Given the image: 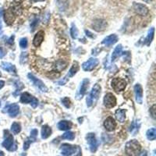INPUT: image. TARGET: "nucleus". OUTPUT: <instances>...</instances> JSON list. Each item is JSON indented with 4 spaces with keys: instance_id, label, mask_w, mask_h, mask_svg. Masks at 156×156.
Masks as SVG:
<instances>
[{
    "instance_id": "f257e3e1",
    "label": "nucleus",
    "mask_w": 156,
    "mask_h": 156,
    "mask_svg": "<svg viewBox=\"0 0 156 156\" xmlns=\"http://www.w3.org/2000/svg\"><path fill=\"white\" fill-rule=\"evenodd\" d=\"M141 150V145L137 140H131L126 143L125 152L128 156H137Z\"/></svg>"
},
{
    "instance_id": "f03ea898",
    "label": "nucleus",
    "mask_w": 156,
    "mask_h": 156,
    "mask_svg": "<svg viewBox=\"0 0 156 156\" xmlns=\"http://www.w3.org/2000/svg\"><path fill=\"white\" fill-rule=\"evenodd\" d=\"M2 145V147L6 148V150L10 151V152H14L17 148L16 144L14 141L13 137L9 132V130H4V140H3Z\"/></svg>"
},
{
    "instance_id": "7ed1b4c3",
    "label": "nucleus",
    "mask_w": 156,
    "mask_h": 156,
    "mask_svg": "<svg viewBox=\"0 0 156 156\" xmlns=\"http://www.w3.org/2000/svg\"><path fill=\"white\" fill-rule=\"evenodd\" d=\"M61 152L64 156H72L73 155L77 154L78 156H81V150L78 146L71 145L69 144H62L61 145Z\"/></svg>"
},
{
    "instance_id": "20e7f679",
    "label": "nucleus",
    "mask_w": 156,
    "mask_h": 156,
    "mask_svg": "<svg viewBox=\"0 0 156 156\" xmlns=\"http://www.w3.org/2000/svg\"><path fill=\"white\" fill-rule=\"evenodd\" d=\"M101 86L98 84H94V87L92 88L89 96L87 98V105L88 107H91L94 102L98 99L101 94Z\"/></svg>"
},
{
    "instance_id": "39448f33",
    "label": "nucleus",
    "mask_w": 156,
    "mask_h": 156,
    "mask_svg": "<svg viewBox=\"0 0 156 156\" xmlns=\"http://www.w3.org/2000/svg\"><path fill=\"white\" fill-rule=\"evenodd\" d=\"M20 102L24 104H30L33 108H36L38 105V100L36 98H34L31 94H30L27 92H24L20 96Z\"/></svg>"
},
{
    "instance_id": "423d86ee",
    "label": "nucleus",
    "mask_w": 156,
    "mask_h": 156,
    "mask_svg": "<svg viewBox=\"0 0 156 156\" xmlns=\"http://www.w3.org/2000/svg\"><path fill=\"white\" fill-rule=\"evenodd\" d=\"M86 139L87 142L89 144V148H90L91 152L94 153L97 151L98 145H99V142H98V140L96 139L95 134L94 133H89V134H87Z\"/></svg>"
},
{
    "instance_id": "0eeeda50",
    "label": "nucleus",
    "mask_w": 156,
    "mask_h": 156,
    "mask_svg": "<svg viewBox=\"0 0 156 156\" xmlns=\"http://www.w3.org/2000/svg\"><path fill=\"white\" fill-rule=\"evenodd\" d=\"M27 77L28 79L31 81L34 86L38 88L39 90L42 92H47L48 91V88L45 86V84L42 82L40 79L37 78L36 77H34L32 74H27Z\"/></svg>"
},
{
    "instance_id": "6e6552de",
    "label": "nucleus",
    "mask_w": 156,
    "mask_h": 156,
    "mask_svg": "<svg viewBox=\"0 0 156 156\" xmlns=\"http://www.w3.org/2000/svg\"><path fill=\"white\" fill-rule=\"evenodd\" d=\"M126 86V82L125 80L121 78L116 77L112 80V88L114 89L116 92L122 91L125 89Z\"/></svg>"
},
{
    "instance_id": "1a4fd4ad",
    "label": "nucleus",
    "mask_w": 156,
    "mask_h": 156,
    "mask_svg": "<svg viewBox=\"0 0 156 156\" xmlns=\"http://www.w3.org/2000/svg\"><path fill=\"white\" fill-rule=\"evenodd\" d=\"M78 70H79V65H78V62H74V64H73L72 67L70 68L68 74H67L64 78H62V80H59V81L58 82V84H59V85H64V84L68 81L69 78L72 77H74V75L77 74Z\"/></svg>"
},
{
    "instance_id": "9d476101",
    "label": "nucleus",
    "mask_w": 156,
    "mask_h": 156,
    "mask_svg": "<svg viewBox=\"0 0 156 156\" xmlns=\"http://www.w3.org/2000/svg\"><path fill=\"white\" fill-rule=\"evenodd\" d=\"M133 7L136 13L140 15L141 16H147L149 13V10L145 5L141 4V3H138V2H134Z\"/></svg>"
},
{
    "instance_id": "9b49d317",
    "label": "nucleus",
    "mask_w": 156,
    "mask_h": 156,
    "mask_svg": "<svg viewBox=\"0 0 156 156\" xmlns=\"http://www.w3.org/2000/svg\"><path fill=\"white\" fill-rule=\"evenodd\" d=\"M107 26H108L107 22L105 20H102V19H96L92 23V27L94 30H96L98 32L103 31V30H105Z\"/></svg>"
},
{
    "instance_id": "f8f14e48",
    "label": "nucleus",
    "mask_w": 156,
    "mask_h": 156,
    "mask_svg": "<svg viewBox=\"0 0 156 156\" xmlns=\"http://www.w3.org/2000/svg\"><path fill=\"white\" fill-rule=\"evenodd\" d=\"M98 62H99V61L98 59L90 58L88 61L84 62L82 64L83 70L84 71H91L98 66Z\"/></svg>"
},
{
    "instance_id": "ddd939ff",
    "label": "nucleus",
    "mask_w": 156,
    "mask_h": 156,
    "mask_svg": "<svg viewBox=\"0 0 156 156\" xmlns=\"http://www.w3.org/2000/svg\"><path fill=\"white\" fill-rule=\"evenodd\" d=\"M116 105V98L112 93L106 94L104 97V105L106 108H112Z\"/></svg>"
},
{
    "instance_id": "4468645a",
    "label": "nucleus",
    "mask_w": 156,
    "mask_h": 156,
    "mask_svg": "<svg viewBox=\"0 0 156 156\" xmlns=\"http://www.w3.org/2000/svg\"><path fill=\"white\" fill-rule=\"evenodd\" d=\"M4 20L6 24L7 25H12L13 24L14 20L16 19V16L15 14L13 13V12L12 11V10L10 8H9L8 10H6L4 12Z\"/></svg>"
},
{
    "instance_id": "2eb2a0df",
    "label": "nucleus",
    "mask_w": 156,
    "mask_h": 156,
    "mask_svg": "<svg viewBox=\"0 0 156 156\" xmlns=\"http://www.w3.org/2000/svg\"><path fill=\"white\" fill-rule=\"evenodd\" d=\"M104 126L107 131H109V132L113 131L116 127V123L114 119L111 116H108V118H106L104 121Z\"/></svg>"
},
{
    "instance_id": "dca6fc26",
    "label": "nucleus",
    "mask_w": 156,
    "mask_h": 156,
    "mask_svg": "<svg viewBox=\"0 0 156 156\" xmlns=\"http://www.w3.org/2000/svg\"><path fill=\"white\" fill-rule=\"evenodd\" d=\"M134 93H135V98L138 104H142L143 99V89L140 84H137L134 86Z\"/></svg>"
},
{
    "instance_id": "f3484780",
    "label": "nucleus",
    "mask_w": 156,
    "mask_h": 156,
    "mask_svg": "<svg viewBox=\"0 0 156 156\" xmlns=\"http://www.w3.org/2000/svg\"><path fill=\"white\" fill-rule=\"evenodd\" d=\"M89 80L88 79H84L81 83V85H80V90H79V92H78L77 94V97H78V99H80V98H82L84 97V95L86 94L87 90H88V85H89Z\"/></svg>"
},
{
    "instance_id": "a211bd4d",
    "label": "nucleus",
    "mask_w": 156,
    "mask_h": 156,
    "mask_svg": "<svg viewBox=\"0 0 156 156\" xmlns=\"http://www.w3.org/2000/svg\"><path fill=\"white\" fill-rule=\"evenodd\" d=\"M5 108H7V112H8L10 117H16L20 112V106L16 103L8 105Z\"/></svg>"
},
{
    "instance_id": "6ab92c4d",
    "label": "nucleus",
    "mask_w": 156,
    "mask_h": 156,
    "mask_svg": "<svg viewBox=\"0 0 156 156\" xmlns=\"http://www.w3.org/2000/svg\"><path fill=\"white\" fill-rule=\"evenodd\" d=\"M45 33L43 30H39L34 36V39H33V45L35 47H39L42 45V42L44 41Z\"/></svg>"
},
{
    "instance_id": "aec40b11",
    "label": "nucleus",
    "mask_w": 156,
    "mask_h": 156,
    "mask_svg": "<svg viewBox=\"0 0 156 156\" xmlns=\"http://www.w3.org/2000/svg\"><path fill=\"white\" fill-rule=\"evenodd\" d=\"M118 41V37L116 34H111L109 36H107L105 38L103 39L102 41V44L105 45L106 46H111L112 45H114Z\"/></svg>"
},
{
    "instance_id": "412c9836",
    "label": "nucleus",
    "mask_w": 156,
    "mask_h": 156,
    "mask_svg": "<svg viewBox=\"0 0 156 156\" xmlns=\"http://www.w3.org/2000/svg\"><path fill=\"white\" fill-rule=\"evenodd\" d=\"M1 67H2V70H6L7 72L11 73V74H16V66L14 65L11 64L10 62H2L1 63Z\"/></svg>"
},
{
    "instance_id": "4be33fe9",
    "label": "nucleus",
    "mask_w": 156,
    "mask_h": 156,
    "mask_svg": "<svg viewBox=\"0 0 156 156\" xmlns=\"http://www.w3.org/2000/svg\"><path fill=\"white\" fill-rule=\"evenodd\" d=\"M73 124L70 121H67V120H62L58 123V128L60 130H69L71 129Z\"/></svg>"
},
{
    "instance_id": "5701e85b",
    "label": "nucleus",
    "mask_w": 156,
    "mask_h": 156,
    "mask_svg": "<svg viewBox=\"0 0 156 156\" xmlns=\"http://www.w3.org/2000/svg\"><path fill=\"white\" fill-rule=\"evenodd\" d=\"M123 53V47L121 45H119L116 47V48L114 49L113 52H112V62H114L116 61V59H118Z\"/></svg>"
},
{
    "instance_id": "b1692460",
    "label": "nucleus",
    "mask_w": 156,
    "mask_h": 156,
    "mask_svg": "<svg viewBox=\"0 0 156 156\" xmlns=\"http://www.w3.org/2000/svg\"><path fill=\"white\" fill-rule=\"evenodd\" d=\"M52 134V129L48 125L42 126V139H47L51 136Z\"/></svg>"
},
{
    "instance_id": "393cba45",
    "label": "nucleus",
    "mask_w": 156,
    "mask_h": 156,
    "mask_svg": "<svg viewBox=\"0 0 156 156\" xmlns=\"http://www.w3.org/2000/svg\"><path fill=\"white\" fill-rule=\"evenodd\" d=\"M116 118L119 122L123 123L126 120V110L124 109H117L116 111Z\"/></svg>"
},
{
    "instance_id": "a878e982",
    "label": "nucleus",
    "mask_w": 156,
    "mask_h": 156,
    "mask_svg": "<svg viewBox=\"0 0 156 156\" xmlns=\"http://www.w3.org/2000/svg\"><path fill=\"white\" fill-rule=\"evenodd\" d=\"M56 5L60 11H65L68 8L69 1L68 0H56Z\"/></svg>"
},
{
    "instance_id": "bb28decb",
    "label": "nucleus",
    "mask_w": 156,
    "mask_h": 156,
    "mask_svg": "<svg viewBox=\"0 0 156 156\" xmlns=\"http://www.w3.org/2000/svg\"><path fill=\"white\" fill-rule=\"evenodd\" d=\"M140 123L138 122L137 120H134V121H133V123H131L130 127V133L132 134V135H135V134L138 132V130H139V129H140Z\"/></svg>"
},
{
    "instance_id": "cd10ccee",
    "label": "nucleus",
    "mask_w": 156,
    "mask_h": 156,
    "mask_svg": "<svg viewBox=\"0 0 156 156\" xmlns=\"http://www.w3.org/2000/svg\"><path fill=\"white\" fill-rule=\"evenodd\" d=\"M154 34H155V28L152 27L150 30H148V35H147L146 38H145V42H144L145 45H147L148 46L150 45L152 40H153V38H154Z\"/></svg>"
},
{
    "instance_id": "c85d7f7f",
    "label": "nucleus",
    "mask_w": 156,
    "mask_h": 156,
    "mask_svg": "<svg viewBox=\"0 0 156 156\" xmlns=\"http://www.w3.org/2000/svg\"><path fill=\"white\" fill-rule=\"evenodd\" d=\"M67 62L64 61V60L62 59H60L59 61H57L56 63V70H58V71H62V70H65L66 68V66H67Z\"/></svg>"
},
{
    "instance_id": "c756f323",
    "label": "nucleus",
    "mask_w": 156,
    "mask_h": 156,
    "mask_svg": "<svg viewBox=\"0 0 156 156\" xmlns=\"http://www.w3.org/2000/svg\"><path fill=\"white\" fill-rule=\"evenodd\" d=\"M10 9L12 10V11L13 12V13L15 14V16H20L21 15L22 13V11H23V8L22 6H20L19 3H17V5H15L13 6H11Z\"/></svg>"
},
{
    "instance_id": "7c9ffc66",
    "label": "nucleus",
    "mask_w": 156,
    "mask_h": 156,
    "mask_svg": "<svg viewBox=\"0 0 156 156\" xmlns=\"http://www.w3.org/2000/svg\"><path fill=\"white\" fill-rule=\"evenodd\" d=\"M146 136L149 140H154L156 138V129L151 128L147 131Z\"/></svg>"
},
{
    "instance_id": "2f4dec72",
    "label": "nucleus",
    "mask_w": 156,
    "mask_h": 156,
    "mask_svg": "<svg viewBox=\"0 0 156 156\" xmlns=\"http://www.w3.org/2000/svg\"><path fill=\"white\" fill-rule=\"evenodd\" d=\"M11 130L13 134H18L21 130V126L19 123L14 122L11 125Z\"/></svg>"
},
{
    "instance_id": "473e14b6",
    "label": "nucleus",
    "mask_w": 156,
    "mask_h": 156,
    "mask_svg": "<svg viewBox=\"0 0 156 156\" xmlns=\"http://www.w3.org/2000/svg\"><path fill=\"white\" fill-rule=\"evenodd\" d=\"M70 35L72 37V38L76 39L78 37V30L77 28L76 25L74 24H71V27H70Z\"/></svg>"
},
{
    "instance_id": "72a5a7b5",
    "label": "nucleus",
    "mask_w": 156,
    "mask_h": 156,
    "mask_svg": "<svg viewBox=\"0 0 156 156\" xmlns=\"http://www.w3.org/2000/svg\"><path fill=\"white\" fill-rule=\"evenodd\" d=\"M62 139H66V140H73L75 138V134L74 132H71V131H68V132H66L62 136Z\"/></svg>"
},
{
    "instance_id": "f704fd0d",
    "label": "nucleus",
    "mask_w": 156,
    "mask_h": 156,
    "mask_svg": "<svg viewBox=\"0 0 156 156\" xmlns=\"http://www.w3.org/2000/svg\"><path fill=\"white\" fill-rule=\"evenodd\" d=\"M15 86L16 87V91L13 93V95L16 96L19 92L22 90L23 88H24V84L20 82V81H19V80H16V82H15Z\"/></svg>"
},
{
    "instance_id": "c9c22d12",
    "label": "nucleus",
    "mask_w": 156,
    "mask_h": 156,
    "mask_svg": "<svg viewBox=\"0 0 156 156\" xmlns=\"http://www.w3.org/2000/svg\"><path fill=\"white\" fill-rule=\"evenodd\" d=\"M36 140H34V139H33L32 137H28L27 138L26 140L24 141V150H27L28 148H29V147H30V144L32 142H34V141H35Z\"/></svg>"
},
{
    "instance_id": "e433bc0d",
    "label": "nucleus",
    "mask_w": 156,
    "mask_h": 156,
    "mask_svg": "<svg viewBox=\"0 0 156 156\" xmlns=\"http://www.w3.org/2000/svg\"><path fill=\"white\" fill-rule=\"evenodd\" d=\"M28 59V56L27 52H22V54L20 56V62L24 64V63H26L27 62Z\"/></svg>"
},
{
    "instance_id": "4c0bfd02",
    "label": "nucleus",
    "mask_w": 156,
    "mask_h": 156,
    "mask_svg": "<svg viewBox=\"0 0 156 156\" xmlns=\"http://www.w3.org/2000/svg\"><path fill=\"white\" fill-rule=\"evenodd\" d=\"M20 46L22 48H26L27 47V38H23L20 40Z\"/></svg>"
},
{
    "instance_id": "58836bf2",
    "label": "nucleus",
    "mask_w": 156,
    "mask_h": 156,
    "mask_svg": "<svg viewBox=\"0 0 156 156\" xmlns=\"http://www.w3.org/2000/svg\"><path fill=\"white\" fill-rule=\"evenodd\" d=\"M62 104L66 106V108H70V106H71V102H70V98H64L62 99Z\"/></svg>"
},
{
    "instance_id": "ea45409f",
    "label": "nucleus",
    "mask_w": 156,
    "mask_h": 156,
    "mask_svg": "<svg viewBox=\"0 0 156 156\" xmlns=\"http://www.w3.org/2000/svg\"><path fill=\"white\" fill-rule=\"evenodd\" d=\"M38 24V19L35 18L34 20H33L32 22H31V24H30V27L32 28V29H31V31H34V30L36 29V27Z\"/></svg>"
},
{
    "instance_id": "a19ab883",
    "label": "nucleus",
    "mask_w": 156,
    "mask_h": 156,
    "mask_svg": "<svg viewBox=\"0 0 156 156\" xmlns=\"http://www.w3.org/2000/svg\"><path fill=\"white\" fill-rule=\"evenodd\" d=\"M155 108H156L155 105H152V108H150V111H149V112H150L151 116H152V117L153 119H155V116H156V113H155L156 109H155Z\"/></svg>"
},
{
    "instance_id": "79ce46f5",
    "label": "nucleus",
    "mask_w": 156,
    "mask_h": 156,
    "mask_svg": "<svg viewBox=\"0 0 156 156\" xmlns=\"http://www.w3.org/2000/svg\"><path fill=\"white\" fill-rule=\"evenodd\" d=\"M38 130H36V129H33V130L30 131V137H32L33 139L36 140V137L38 136Z\"/></svg>"
},
{
    "instance_id": "37998d69",
    "label": "nucleus",
    "mask_w": 156,
    "mask_h": 156,
    "mask_svg": "<svg viewBox=\"0 0 156 156\" xmlns=\"http://www.w3.org/2000/svg\"><path fill=\"white\" fill-rule=\"evenodd\" d=\"M85 33H86L87 36L90 37V38H94V35H93V34H92V33H91L90 31H89V30H85Z\"/></svg>"
},
{
    "instance_id": "c03bdc74",
    "label": "nucleus",
    "mask_w": 156,
    "mask_h": 156,
    "mask_svg": "<svg viewBox=\"0 0 156 156\" xmlns=\"http://www.w3.org/2000/svg\"><path fill=\"white\" fill-rule=\"evenodd\" d=\"M139 156H148V152L147 151H143L142 152L139 153Z\"/></svg>"
},
{
    "instance_id": "a18cd8bd",
    "label": "nucleus",
    "mask_w": 156,
    "mask_h": 156,
    "mask_svg": "<svg viewBox=\"0 0 156 156\" xmlns=\"http://www.w3.org/2000/svg\"><path fill=\"white\" fill-rule=\"evenodd\" d=\"M13 39H14V35H13V36L11 37V38H10V40H9L8 43H10V45H13Z\"/></svg>"
},
{
    "instance_id": "49530a36",
    "label": "nucleus",
    "mask_w": 156,
    "mask_h": 156,
    "mask_svg": "<svg viewBox=\"0 0 156 156\" xmlns=\"http://www.w3.org/2000/svg\"><path fill=\"white\" fill-rule=\"evenodd\" d=\"M4 55H5L4 52H3V51H2V48H0V58H2V57H3V56H4Z\"/></svg>"
},
{
    "instance_id": "de8ad7c7",
    "label": "nucleus",
    "mask_w": 156,
    "mask_h": 156,
    "mask_svg": "<svg viewBox=\"0 0 156 156\" xmlns=\"http://www.w3.org/2000/svg\"><path fill=\"white\" fill-rule=\"evenodd\" d=\"M5 85V82L3 80H0V89H2Z\"/></svg>"
},
{
    "instance_id": "09e8293b",
    "label": "nucleus",
    "mask_w": 156,
    "mask_h": 156,
    "mask_svg": "<svg viewBox=\"0 0 156 156\" xmlns=\"http://www.w3.org/2000/svg\"><path fill=\"white\" fill-rule=\"evenodd\" d=\"M2 32H3V30H2V24L1 20H0V35H2Z\"/></svg>"
},
{
    "instance_id": "8fccbe9b",
    "label": "nucleus",
    "mask_w": 156,
    "mask_h": 156,
    "mask_svg": "<svg viewBox=\"0 0 156 156\" xmlns=\"http://www.w3.org/2000/svg\"><path fill=\"white\" fill-rule=\"evenodd\" d=\"M13 1L16 2V3H20V2H22L24 0H13Z\"/></svg>"
},
{
    "instance_id": "3c124183",
    "label": "nucleus",
    "mask_w": 156,
    "mask_h": 156,
    "mask_svg": "<svg viewBox=\"0 0 156 156\" xmlns=\"http://www.w3.org/2000/svg\"><path fill=\"white\" fill-rule=\"evenodd\" d=\"M30 1L32 2H42V1H44V0H30Z\"/></svg>"
},
{
    "instance_id": "603ef678",
    "label": "nucleus",
    "mask_w": 156,
    "mask_h": 156,
    "mask_svg": "<svg viewBox=\"0 0 156 156\" xmlns=\"http://www.w3.org/2000/svg\"><path fill=\"white\" fill-rule=\"evenodd\" d=\"M143 1H144V2H148V3H150V2H152L153 0H143Z\"/></svg>"
},
{
    "instance_id": "864d4df0",
    "label": "nucleus",
    "mask_w": 156,
    "mask_h": 156,
    "mask_svg": "<svg viewBox=\"0 0 156 156\" xmlns=\"http://www.w3.org/2000/svg\"><path fill=\"white\" fill-rule=\"evenodd\" d=\"M0 156H5L4 152H2V151H0Z\"/></svg>"
},
{
    "instance_id": "5fc2aeb1",
    "label": "nucleus",
    "mask_w": 156,
    "mask_h": 156,
    "mask_svg": "<svg viewBox=\"0 0 156 156\" xmlns=\"http://www.w3.org/2000/svg\"><path fill=\"white\" fill-rule=\"evenodd\" d=\"M0 106H1V102H0Z\"/></svg>"
},
{
    "instance_id": "6e6d98bb",
    "label": "nucleus",
    "mask_w": 156,
    "mask_h": 156,
    "mask_svg": "<svg viewBox=\"0 0 156 156\" xmlns=\"http://www.w3.org/2000/svg\"><path fill=\"white\" fill-rule=\"evenodd\" d=\"M0 76H1V74H0Z\"/></svg>"
}]
</instances>
